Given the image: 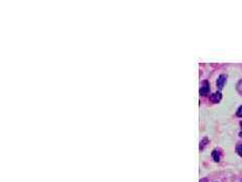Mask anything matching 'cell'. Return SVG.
<instances>
[{
  "mask_svg": "<svg viewBox=\"0 0 242 182\" xmlns=\"http://www.w3.org/2000/svg\"><path fill=\"white\" fill-rule=\"evenodd\" d=\"M209 92H210V84H209V82L207 80L203 81L202 84H201V87H200V95L205 96V95H207Z\"/></svg>",
  "mask_w": 242,
  "mask_h": 182,
  "instance_id": "6da1fadb",
  "label": "cell"
},
{
  "mask_svg": "<svg viewBox=\"0 0 242 182\" xmlns=\"http://www.w3.org/2000/svg\"><path fill=\"white\" fill-rule=\"evenodd\" d=\"M226 81H227V76L225 74H221L220 76L218 77V79H217V82H216L217 87H218L219 89H222L223 87L225 86Z\"/></svg>",
  "mask_w": 242,
  "mask_h": 182,
  "instance_id": "7a4b0ae2",
  "label": "cell"
},
{
  "mask_svg": "<svg viewBox=\"0 0 242 182\" xmlns=\"http://www.w3.org/2000/svg\"><path fill=\"white\" fill-rule=\"evenodd\" d=\"M221 99H222V93L220 91H216L210 95V100L214 103H218Z\"/></svg>",
  "mask_w": 242,
  "mask_h": 182,
  "instance_id": "3957f363",
  "label": "cell"
},
{
  "mask_svg": "<svg viewBox=\"0 0 242 182\" xmlns=\"http://www.w3.org/2000/svg\"><path fill=\"white\" fill-rule=\"evenodd\" d=\"M212 158L215 162H219V161H220V152H219L218 150H213Z\"/></svg>",
  "mask_w": 242,
  "mask_h": 182,
  "instance_id": "277c9868",
  "label": "cell"
},
{
  "mask_svg": "<svg viewBox=\"0 0 242 182\" xmlns=\"http://www.w3.org/2000/svg\"><path fill=\"white\" fill-rule=\"evenodd\" d=\"M208 142H209L208 138H204L202 141H201V143H200V149H201V150H202V149L204 148L205 146H207V144H208Z\"/></svg>",
  "mask_w": 242,
  "mask_h": 182,
  "instance_id": "5b68a950",
  "label": "cell"
},
{
  "mask_svg": "<svg viewBox=\"0 0 242 182\" xmlns=\"http://www.w3.org/2000/svg\"><path fill=\"white\" fill-rule=\"evenodd\" d=\"M236 152H237V154H238L239 156L242 157V142L238 143V145L236 146Z\"/></svg>",
  "mask_w": 242,
  "mask_h": 182,
  "instance_id": "8992f818",
  "label": "cell"
},
{
  "mask_svg": "<svg viewBox=\"0 0 242 182\" xmlns=\"http://www.w3.org/2000/svg\"><path fill=\"white\" fill-rule=\"evenodd\" d=\"M236 89H237V91H238V93L240 94V95H242V80H240L238 83H237Z\"/></svg>",
  "mask_w": 242,
  "mask_h": 182,
  "instance_id": "52a82bcc",
  "label": "cell"
},
{
  "mask_svg": "<svg viewBox=\"0 0 242 182\" xmlns=\"http://www.w3.org/2000/svg\"><path fill=\"white\" fill-rule=\"evenodd\" d=\"M236 115L239 116V117H242V105H240L238 107V109H237V111H236Z\"/></svg>",
  "mask_w": 242,
  "mask_h": 182,
  "instance_id": "ba28073f",
  "label": "cell"
},
{
  "mask_svg": "<svg viewBox=\"0 0 242 182\" xmlns=\"http://www.w3.org/2000/svg\"><path fill=\"white\" fill-rule=\"evenodd\" d=\"M240 126H241V130H240V133H239V136L242 137V120L240 122Z\"/></svg>",
  "mask_w": 242,
  "mask_h": 182,
  "instance_id": "9c48e42d",
  "label": "cell"
},
{
  "mask_svg": "<svg viewBox=\"0 0 242 182\" xmlns=\"http://www.w3.org/2000/svg\"><path fill=\"white\" fill-rule=\"evenodd\" d=\"M241 182H242V180H241Z\"/></svg>",
  "mask_w": 242,
  "mask_h": 182,
  "instance_id": "30bf717a",
  "label": "cell"
}]
</instances>
